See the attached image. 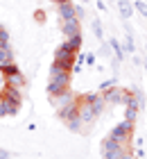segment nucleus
<instances>
[{
    "label": "nucleus",
    "mask_w": 147,
    "mask_h": 159,
    "mask_svg": "<svg viewBox=\"0 0 147 159\" xmlns=\"http://www.w3.org/2000/svg\"><path fill=\"white\" fill-rule=\"evenodd\" d=\"M124 32H127V37H124V52H129V55H134L136 52V43H134V34H131V27L127 25V30H124Z\"/></svg>",
    "instance_id": "4468645a"
},
{
    "label": "nucleus",
    "mask_w": 147,
    "mask_h": 159,
    "mask_svg": "<svg viewBox=\"0 0 147 159\" xmlns=\"http://www.w3.org/2000/svg\"><path fill=\"white\" fill-rule=\"evenodd\" d=\"M131 134H134V123H129V120H120L118 125H113L111 132H109V136H111V139L124 143V146H129Z\"/></svg>",
    "instance_id": "39448f33"
},
{
    "label": "nucleus",
    "mask_w": 147,
    "mask_h": 159,
    "mask_svg": "<svg viewBox=\"0 0 147 159\" xmlns=\"http://www.w3.org/2000/svg\"><path fill=\"white\" fill-rule=\"evenodd\" d=\"M2 27H5V25H0V30H2Z\"/></svg>",
    "instance_id": "c756f323"
},
{
    "label": "nucleus",
    "mask_w": 147,
    "mask_h": 159,
    "mask_svg": "<svg viewBox=\"0 0 147 159\" xmlns=\"http://www.w3.org/2000/svg\"><path fill=\"white\" fill-rule=\"evenodd\" d=\"M5 77V86H11V89H18V91H23L27 82H25V75L20 73V70H14V73H7L2 75Z\"/></svg>",
    "instance_id": "9d476101"
},
{
    "label": "nucleus",
    "mask_w": 147,
    "mask_h": 159,
    "mask_svg": "<svg viewBox=\"0 0 147 159\" xmlns=\"http://www.w3.org/2000/svg\"><path fill=\"white\" fill-rule=\"evenodd\" d=\"M79 118H82V123H84V134L91 132L93 125H95V120H97L95 111L91 109V105L84 100V96H79Z\"/></svg>",
    "instance_id": "423d86ee"
},
{
    "label": "nucleus",
    "mask_w": 147,
    "mask_h": 159,
    "mask_svg": "<svg viewBox=\"0 0 147 159\" xmlns=\"http://www.w3.org/2000/svg\"><path fill=\"white\" fill-rule=\"evenodd\" d=\"M14 157V152H9L7 148H0V159H11Z\"/></svg>",
    "instance_id": "b1692460"
},
{
    "label": "nucleus",
    "mask_w": 147,
    "mask_h": 159,
    "mask_svg": "<svg viewBox=\"0 0 147 159\" xmlns=\"http://www.w3.org/2000/svg\"><path fill=\"white\" fill-rule=\"evenodd\" d=\"M91 25H93V34H95V37H97V39L102 41V39H104V30H102L100 18H93V20H91Z\"/></svg>",
    "instance_id": "f3484780"
},
{
    "label": "nucleus",
    "mask_w": 147,
    "mask_h": 159,
    "mask_svg": "<svg viewBox=\"0 0 147 159\" xmlns=\"http://www.w3.org/2000/svg\"><path fill=\"white\" fill-rule=\"evenodd\" d=\"M84 61L88 64V66H93V64H95V55H93V52H91V55H86V57H84Z\"/></svg>",
    "instance_id": "393cba45"
},
{
    "label": "nucleus",
    "mask_w": 147,
    "mask_h": 159,
    "mask_svg": "<svg viewBox=\"0 0 147 159\" xmlns=\"http://www.w3.org/2000/svg\"><path fill=\"white\" fill-rule=\"evenodd\" d=\"M82 2H88V0H82Z\"/></svg>",
    "instance_id": "7c9ffc66"
},
{
    "label": "nucleus",
    "mask_w": 147,
    "mask_h": 159,
    "mask_svg": "<svg viewBox=\"0 0 147 159\" xmlns=\"http://www.w3.org/2000/svg\"><path fill=\"white\" fill-rule=\"evenodd\" d=\"M127 96H129V89H124V86H111L109 91H104V100L106 105H124L127 102Z\"/></svg>",
    "instance_id": "0eeeda50"
},
{
    "label": "nucleus",
    "mask_w": 147,
    "mask_h": 159,
    "mask_svg": "<svg viewBox=\"0 0 147 159\" xmlns=\"http://www.w3.org/2000/svg\"><path fill=\"white\" fill-rule=\"evenodd\" d=\"M118 9H120V16L127 20V18H131V14H134V5H131L129 0H118Z\"/></svg>",
    "instance_id": "ddd939ff"
},
{
    "label": "nucleus",
    "mask_w": 147,
    "mask_h": 159,
    "mask_svg": "<svg viewBox=\"0 0 147 159\" xmlns=\"http://www.w3.org/2000/svg\"><path fill=\"white\" fill-rule=\"evenodd\" d=\"M34 20H39V23H45V14H43V9H36V11H34Z\"/></svg>",
    "instance_id": "4be33fe9"
},
{
    "label": "nucleus",
    "mask_w": 147,
    "mask_h": 159,
    "mask_svg": "<svg viewBox=\"0 0 147 159\" xmlns=\"http://www.w3.org/2000/svg\"><path fill=\"white\" fill-rule=\"evenodd\" d=\"M134 157H145V150H143L141 146H138V150H136V152H134Z\"/></svg>",
    "instance_id": "a878e982"
},
{
    "label": "nucleus",
    "mask_w": 147,
    "mask_h": 159,
    "mask_svg": "<svg viewBox=\"0 0 147 159\" xmlns=\"http://www.w3.org/2000/svg\"><path fill=\"white\" fill-rule=\"evenodd\" d=\"M70 82H72V70H63L57 64H52L50 80H48V96H57V93L70 89Z\"/></svg>",
    "instance_id": "f257e3e1"
},
{
    "label": "nucleus",
    "mask_w": 147,
    "mask_h": 159,
    "mask_svg": "<svg viewBox=\"0 0 147 159\" xmlns=\"http://www.w3.org/2000/svg\"><path fill=\"white\" fill-rule=\"evenodd\" d=\"M57 9H59V18H61V20L77 18V16H75V5H72V0H68V2H61V5H57Z\"/></svg>",
    "instance_id": "f8f14e48"
},
{
    "label": "nucleus",
    "mask_w": 147,
    "mask_h": 159,
    "mask_svg": "<svg viewBox=\"0 0 147 159\" xmlns=\"http://www.w3.org/2000/svg\"><path fill=\"white\" fill-rule=\"evenodd\" d=\"M66 43L75 50V52H79V48H82V34H75V37H68L66 39Z\"/></svg>",
    "instance_id": "dca6fc26"
},
{
    "label": "nucleus",
    "mask_w": 147,
    "mask_h": 159,
    "mask_svg": "<svg viewBox=\"0 0 147 159\" xmlns=\"http://www.w3.org/2000/svg\"><path fill=\"white\" fill-rule=\"evenodd\" d=\"M0 102H2V96H0Z\"/></svg>",
    "instance_id": "c85d7f7f"
},
{
    "label": "nucleus",
    "mask_w": 147,
    "mask_h": 159,
    "mask_svg": "<svg viewBox=\"0 0 147 159\" xmlns=\"http://www.w3.org/2000/svg\"><path fill=\"white\" fill-rule=\"evenodd\" d=\"M100 150H102V159H120L122 152H127V150H129V146H124V143L111 139V136H106V139L102 141Z\"/></svg>",
    "instance_id": "7ed1b4c3"
},
{
    "label": "nucleus",
    "mask_w": 147,
    "mask_h": 159,
    "mask_svg": "<svg viewBox=\"0 0 147 159\" xmlns=\"http://www.w3.org/2000/svg\"><path fill=\"white\" fill-rule=\"evenodd\" d=\"M115 84H118V80H115V77H109V80H104V82L100 84V93L109 91V89H111V86H115Z\"/></svg>",
    "instance_id": "a211bd4d"
},
{
    "label": "nucleus",
    "mask_w": 147,
    "mask_h": 159,
    "mask_svg": "<svg viewBox=\"0 0 147 159\" xmlns=\"http://www.w3.org/2000/svg\"><path fill=\"white\" fill-rule=\"evenodd\" d=\"M134 9H136L138 14H143V16L147 18V5L143 2V0H136V2H134Z\"/></svg>",
    "instance_id": "6ab92c4d"
},
{
    "label": "nucleus",
    "mask_w": 147,
    "mask_h": 159,
    "mask_svg": "<svg viewBox=\"0 0 147 159\" xmlns=\"http://www.w3.org/2000/svg\"><path fill=\"white\" fill-rule=\"evenodd\" d=\"M84 100L88 105H91V109L95 111V116H102L104 114V109H106V100H104V93H86L84 96Z\"/></svg>",
    "instance_id": "6e6552de"
},
{
    "label": "nucleus",
    "mask_w": 147,
    "mask_h": 159,
    "mask_svg": "<svg viewBox=\"0 0 147 159\" xmlns=\"http://www.w3.org/2000/svg\"><path fill=\"white\" fill-rule=\"evenodd\" d=\"M0 43H9V32H7L5 27L0 30Z\"/></svg>",
    "instance_id": "5701e85b"
},
{
    "label": "nucleus",
    "mask_w": 147,
    "mask_h": 159,
    "mask_svg": "<svg viewBox=\"0 0 147 159\" xmlns=\"http://www.w3.org/2000/svg\"><path fill=\"white\" fill-rule=\"evenodd\" d=\"M111 52H113V50H111L109 43H102V46H100V57H109Z\"/></svg>",
    "instance_id": "aec40b11"
},
{
    "label": "nucleus",
    "mask_w": 147,
    "mask_h": 159,
    "mask_svg": "<svg viewBox=\"0 0 147 159\" xmlns=\"http://www.w3.org/2000/svg\"><path fill=\"white\" fill-rule=\"evenodd\" d=\"M0 96H2V102L7 107V114H9V116H16L20 111V105H23V93L18 89H11V86H2V89H0Z\"/></svg>",
    "instance_id": "f03ea898"
},
{
    "label": "nucleus",
    "mask_w": 147,
    "mask_h": 159,
    "mask_svg": "<svg viewBox=\"0 0 147 159\" xmlns=\"http://www.w3.org/2000/svg\"><path fill=\"white\" fill-rule=\"evenodd\" d=\"M75 16L82 20L84 16H86V9H84V5H75Z\"/></svg>",
    "instance_id": "412c9836"
},
{
    "label": "nucleus",
    "mask_w": 147,
    "mask_h": 159,
    "mask_svg": "<svg viewBox=\"0 0 147 159\" xmlns=\"http://www.w3.org/2000/svg\"><path fill=\"white\" fill-rule=\"evenodd\" d=\"M97 9H100V11H106V5L102 2V0H97Z\"/></svg>",
    "instance_id": "cd10ccee"
},
{
    "label": "nucleus",
    "mask_w": 147,
    "mask_h": 159,
    "mask_svg": "<svg viewBox=\"0 0 147 159\" xmlns=\"http://www.w3.org/2000/svg\"><path fill=\"white\" fill-rule=\"evenodd\" d=\"M61 32L63 37H75V34H82V25H79V18H70V20H61Z\"/></svg>",
    "instance_id": "9b49d317"
},
{
    "label": "nucleus",
    "mask_w": 147,
    "mask_h": 159,
    "mask_svg": "<svg viewBox=\"0 0 147 159\" xmlns=\"http://www.w3.org/2000/svg\"><path fill=\"white\" fill-rule=\"evenodd\" d=\"M72 100H77V96L70 89H66L61 93H57V96H50V105L54 107V111H59V109H63V107H68Z\"/></svg>",
    "instance_id": "1a4fd4ad"
},
{
    "label": "nucleus",
    "mask_w": 147,
    "mask_h": 159,
    "mask_svg": "<svg viewBox=\"0 0 147 159\" xmlns=\"http://www.w3.org/2000/svg\"><path fill=\"white\" fill-rule=\"evenodd\" d=\"M109 46H111L113 55H115V59H118V61H122V59H124V48L120 46V41H118V39H109Z\"/></svg>",
    "instance_id": "2eb2a0df"
},
{
    "label": "nucleus",
    "mask_w": 147,
    "mask_h": 159,
    "mask_svg": "<svg viewBox=\"0 0 147 159\" xmlns=\"http://www.w3.org/2000/svg\"><path fill=\"white\" fill-rule=\"evenodd\" d=\"M14 70H18V66H16V59H14L11 43H0V73L7 75V73H14Z\"/></svg>",
    "instance_id": "20e7f679"
},
{
    "label": "nucleus",
    "mask_w": 147,
    "mask_h": 159,
    "mask_svg": "<svg viewBox=\"0 0 147 159\" xmlns=\"http://www.w3.org/2000/svg\"><path fill=\"white\" fill-rule=\"evenodd\" d=\"M120 159H136V157H134V155H131L129 150H127V152H122V157H120Z\"/></svg>",
    "instance_id": "bb28decb"
}]
</instances>
